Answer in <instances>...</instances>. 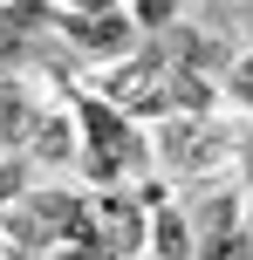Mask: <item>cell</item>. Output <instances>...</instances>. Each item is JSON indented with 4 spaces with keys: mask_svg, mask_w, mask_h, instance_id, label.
Wrapping results in <instances>:
<instances>
[{
    "mask_svg": "<svg viewBox=\"0 0 253 260\" xmlns=\"http://www.w3.org/2000/svg\"><path fill=\"white\" fill-rule=\"evenodd\" d=\"M110 103H117V110H164V76L151 62L117 69V76H110Z\"/></svg>",
    "mask_w": 253,
    "mask_h": 260,
    "instance_id": "cell-1",
    "label": "cell"
},
{
    "mask_svg": "<svg viewBox=\"0 0 253 260\" xmlns=\"http://www.w3.org/2000/svg\"><path fill=\"white\" fill-rule=\"evenodd\" d=\"M76 27H82V35H76L82 48H110V55L123 48V35H130V21H123V14H110V21H103V14H82Z\"/></svg>",
    "mask_w": 253,
    "mask_h": 260,
    "instance_id": "cell-2",
    "label": "cell"
},
{
    "mask_svg": "<svg viewBox=\"0 0 253 260\" xmlns=\"http://www.w3.org/2000/svg\"><path fill=\"white\" fill-rule=\"evenodd\" d=\"M158 247H164V260H185V253H192V233H185L178 212H164V219H158Z\"/></svg>",
    "mask_w": 253,
    "mask_h": 260,
    "instance_id": "cell-3",
    "label": "cell"
},
{
    "mask_svg": "<svg viewBox=\"0 0 253 260\" xmlns=\"http://www.w3.org/2000/svg\"><path fill=\"white\" fill-rule=\"evenodd\" d=\"M21 14H0V62H21V48H27V35H21Z\"/></svg>",
    "mask_w": 253,
    "mask_h": 260,
    "instance_id": "cell-4",
    "label": "cell"
},
{
    "mask_svg": "<svg viewBox=\"0 0 253 260\" xmlns=\"http://www.w3.org/2000/svg\"><path fill=\"white\" fill-rule=\"evenodd\" d=\"M205 260H253V247H246L240 233H219L212 247H205Z\"/></svg>",
    "mask_w": 253,
    "mask_h": 260,
    "instance_id": "cell-5",
    "label": "cell"
},
{
    "mask_svg": "<svg viewBox=\"0 0 253 260\" xmlns=\"http://www.w3.org/2000/svg\"><path fill=\"white\" fill-rule=\"evenodd\" d=\"M171 7H178V0H137V21H144V27L151 21H171Z\"/></svg>",
    "mask_w": 253,
    "mask_h": 260,
    "instance_id": "cell-6",
    "label": "cell"
},
{
    "mask_svg": "<svg viewBox=\"0 0 253 260\" xmlns=\"http://www.w3.org/2000/svg\"><path fill=\"white\" fill-rule=\"evenodd\" d=\"M233 89H240V96H253V55H246L240 69H233Z\"/></svg>",
    "mask_w": 253,
    "mask_h": 260,
    "instance_id": "cell-7",
    "label": "cell"
}]
</instances>
